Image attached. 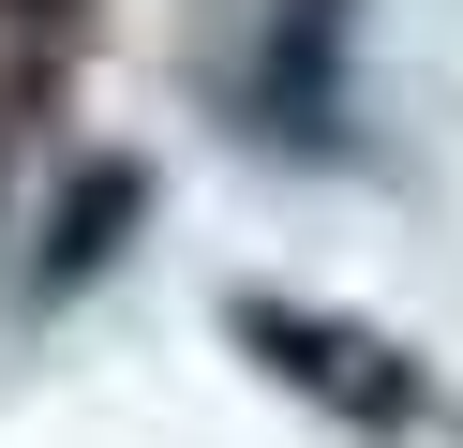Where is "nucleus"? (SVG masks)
Listing matches in <instances>:
<instances>
[{
    "mask_svg": "<svg viewBox=\"0 0 463 448\" xmlns=\"http://www.w3.org/2000/svg\"><path fill=\"white\" fill-rule=\"evenodd\" d=\"M0 15H61V0H0Z\"/></svg>",
    "mask_w": 463,
    "mask_h": 448,
    "instance_id": "nucleus-2",
    "label": "nucleus"
},
{
    "mask_svg": "<svg viewBox=\"0 0 463 448\" xmlns=\"http://www.w3.org/2000/svg\"><path fill=\"white\" fill-rule=\"evenodd\" d=\"M269 358H314L299 388H329V404H359V418H403V388H389V358L373 344H344V329H314V314H240Z\"/></svg>",
    "mask_w": 463,
    "mask_h": 448,
    "instance_id": "nucleus-1",
    "label": "nucleus"
}]
</instances>
